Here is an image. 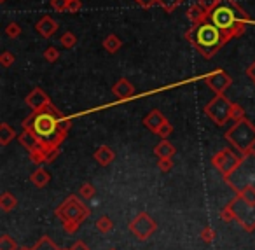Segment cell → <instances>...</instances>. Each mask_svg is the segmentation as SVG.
<instances>
[{
    "instance_id": "6da1fadb",
    "label": "cell",
    "mask_w": 255,
    "mask_h": 250,
    "mask_svg": "<svg viewBox=\"0 0 255 250\" xmlns=\"http://www.w3.org/2000/svg\"><path fill=\"white\" fill-rule=\"evenodd\" d=\"M70 128V117H67L61 110H58L53 103H49L40 110H35L32 116H28L23 121V130L35 135L37 140L42 144L46 151L60 149Z\"/></svg>"
},
{
    "instance_id": "7a4b0ae2",
    "label": "cell",
    "mask_w": 255,
    "mask_h": 250,
    "mask_svg": "<svg viewBox=\"0 0 255 250\" xmlns=\"http://www.w3.org/2000/svg\"><path fill=\"white\" fill-rule=\"evenodd\" d=\"M208 19L229 40L243 35L248 25V14L234 0H217L215 7L210 11Z\"/></svg>"
},
{
    "instance_id": "3957f363",
    "label": "cell",
    "mask_w": 255,
    "mask_h": 250,
    "mask_svg": "<svg viewBox=\"0 0 255 250\" xmlns=\"http://www.w3.org/2000/svg\"><path fill=\"white\" fill-rule=\"evenodd\" d=\"M185 39L191 42L192 47H196V51L201 53L203 58L210 60L215 56V53L224 47L229 39L213 25L210 19L199 23V25H192L191 28L185 32Z\"/></svg>"
},
{
    "instance_id": "277c9868",
    "label": "cell",
    "mask_w": 255,
    "mask_h": 250,
    "mask_svg": "<svg viewBox=\"0 0 255 250\" xmlns=\"http://www.w3.org/2000/svg\"><path fill=\"white\" fill-rule=\"evenodd\" d=\"M224 180L229 184L231 189L236 191V194L245 189H255V151L243 154L238 168Z\"/></svg>"
},
{
    "instance_id": "5b68a950",
    "label": "cell",
    "mask_w": 255,
    "mask_h": 250,
    "mask_svg": "<svg viewBox=\"0 0 255 250\" xmlns=\"http://www.w3.org/2000/svg\"><path fill=\"white\" fill-rule=\"evenodd\" d=\"M226 140L236 149L241 154L254 151L255 147V124L248 119H241L238 123H234V126H231L226 131Z\"/></svg>"
},
{
    "instance_id": "8992f818",
    "label": "cell",
    "mask_w": 255,
    "mask_h": 250,
    "mask_svg": "<svg viewBox=\"0 0 255 250\" xmlns=\"http://www.w3.org/2000/svg\"><path fill=\"white\" fill-rule=\"evenodd\" d=\"M54 214H56V217H60L63 222L74 221V222L82 224V222L91 215V210H89L77 196H68L67 200L54 210Z\"/></svg>"
},
{
    "instance_id": "52a82bcc",
    "label": "cell",
    "mask_w": 255,
    "mask_h": 250,
    "mask_svg": "<svg viewBox=\"0 0 255 250\" xmlns=\"http://www.w3.org/2000/svg\"><path fill=\"white\" fill-rule=\"evenodd\" d=\"M229 208L234 214V221L245 229V231H255V203L245 200L241 194L231 200Z\"/></svg>"
},
{
    "instance_id": "ba28073f",
    "label": "cell",
    "mask_w": 255,
    "mask_h": 250,
    "mask_svg": "<svg viewBox=\"0 0 255 250\" xmlns=\"http://www.w3.org/2000/svg\"><path fill=\"white\" fill-rule=\"evenodd\" d=\"M231 109H233V102L224 95H215L205 105V114L217 124V126H226V123L231 119Z\"/></svg>"
},
{
    "instance_id": "9c48e42d",
    "label": "cell",
    "mask_w": 255,
    "mask_h": 250,
    "mask_svg": "<svg viewBox=\"0 0 255 250\" xmlns=\"http://www.w3.org/2000/svg\"><path fill=\"white\" fill-rule=\"evenodd\" d=\"M241 158H243L241 152H236L233 149H222L217 154H213L212 165L219 170V173L224 179H227L238 168V165L241 163Z\"/></svg>"
},
{
    "instance_id": "30bf717a",
    "label": "cell",
    "mask_w": 255,
    "mask_h": 250,
    "mask_svg": "<svg viewBox=\"0 0 255 250\" xmlns=\"http://www.w3.org/2000/svg\"><path fill=\"white\" fill-rule=\"evenodd\" d=\"M157 229V224L147 212H140L131 222H129V231L138 240H149Z\"/></svg>"
},
{
    "instance_id": "8fae6325",
    "label": "cell",
    "mask_w": 255,
    "mask_h": 250,
    "mask_svg": "<svg viewBox=\"0 0 255 250\" xmlns=\"http://www.w3.org/2000/svg\"><path fill=\"white\" fill-rule=\"evenodd\" d=\"M203 81H205V84L208 86L215 95H224V93L231 88V84H233L231 75L227 74L226 70H222V68H217V70L206 74L205 77H203Z\"/></svg>"
},
{
    "instance_id": "7c38bea8",
    "label": "cell",
    "mask_w": 255,
    "mask_h": 250,
    "mask_svg": "<svg viewBox=\"0 0 255 250\" xmlns=\"http://www.w3.org/2000/svg\"><path fill=\"white\" fill-rule=\"evenodd\" d=\"M25 103L33 110V112H35V110H40L46 105H49L51 100H49V96H47L46 91H42L40 88H35V89H32V93L25 98Z\"/></svg>"
},
{
    "instance_id": "4fadbf2b",
    "label": "cell",
    "mask_w": 255,
    "mask_h": 250,
    "mask_svg": "<svg viewBox=\"0 0 255 250\" xmlns=\"http://www.w3.org/2000/svg\"><path fill=\"white\" fill-rule=\"evenodd\" d=\"M112 93L119 100H128L135 95V86L128 81V79H119V81L112 86Z\"/></svg>"
},
{
    "instance_id": "5bb4252c",
    "label": "cell",
    "mask_w": 255,
    "mask_h": 250,
    "mask_svg": "<svg viewBox=\"0 0 255 250\" xmlns=\"http://www.w3.org/2000/svg\"><path fill=\"white\" fill-rule=\"evenodd\" d=\"M164 121H166V117L163 116V112H159L157 109H154V110H150L145 117H143V126H145L149 131H152V133H157V130H159L161 124H163Z\"/></svg>"
},
{
    "instance_id": "9a60e30c",
    "label": "cell",
    "mask_w": 255,
    "mask_h": 250,
    "mask_svg": "<svg viewBox=\"0 0 255 250\" xmlns=\"http://www.w3.org/2000/svg\"><path fill=\"white\" fill-rule=\"evenodd\" d=\"M37 32L40 33L42 37H46V39H49V37H53L54 33H56L58 30V23L54 21L51 16H44L42 19H40L39 23H37Z\"/></svg>"
},
{
    "instance_id": "2e32d148",
    "label": "cell",
    "mask_w": 255,
    "mask_h": 250,
    "mask_svg": "<svg viewBox=\"0 0 255 250\" xmlns=\"http://www.w3.org/2000/svg\"><path fill=\"white\" fill-rule=\"evenodd\" d=\"M95 159H96V163H98V165L109 166L110 163L116 159V152H114L109 145H102V147H98L95 151Z\"/></svg>"
},
{
    "instance_id": "e0dca14e",
    "label": "cell",
    "mask_w": 255,
    "mask_h": 250,
    "mask_svg": "<svg viewBox=\"0 0 255 250\" xmlns=\"http://www.w3.org/2000/svg\"><path fill=\"white\" fill-rule=\"evenodd\" d=\"M18 140H19V144H21L28 152L37 151V149H42V144L37 140L35 135H32L30 131H26V130H23V133L18 137Z\"/></svg>"
},
{
    "instance_id": "ac0fdd59",
    "label": "cell",
    "mask_w": 255,
    "mask_h": 250,
    "mask_svg": "<svg viewBox=\"0 0 255 250\" xmlns=\"http://www.w3.org/2000/svg\"><path fill=\"white\" fill-rule=\"evenodd\" d=\"M187 18L192 25H199V23H203V21L208 19V12L203 11V9L199 7V4H192L187 11Z\"/></svg>"
},
{
    "instance_id": "d6986e66",
    "label": "cell",
    "mask_w": 255,
    "mask_h": 250,
    "mask_svg": "<svg viewBox=\"0 0 255 250\" xmlns=\"http://www.w3.org/2000/svg\"><path fill=\"white\" fill-rule=\"evenodd\" d=\"M175 152H177V151H175V147L168 140H161L159 144H157L156 147H154V154H156L159 159H163V158H173Z\"/></svg>"
},
{
    "instance_id": "ffe728a7",
    "label": "cell",
    "mask_w": 255,
    "mask_h": 250,
    "mask_svg": "<svg viewBox=\"0 0 255 250\" xmlns=\"http://www.w3.org/2000/svg\"><path fill=\"white\" fill-rule=\"evenodd\" d=\"M51 180V175L47 173V170L44 168H37L35 172L30 175V182H33V186L37 187H46Z\"/></svg>"
},
{
    "instance_id": "44dd1931",
    "label": "cell",
    "mask_w": 255,
    "mask_h": 250,
    "mask_svg": "<svg viewBox=\"0 0 255 250\" xmlns=\"http://www.w3.org/2000/svg\"><path fill=\"white\" fill-rule=\"evenodd\" d=\"M14 138H16V131L12 130L7 123L0 124V145H2V147L9 145L12 140H14Z\"/></svg>"
},
{
    "instance_id": "7402d4cb",
    "label": "cell",
    "mask_w": 255,
    "mask_h": 250,
    "mask_svg": "<svg viewBox=\"0 0 255 250\" xmlns=\"http://www.w3.org/2000/svg\"><path fill=\"white\" fill-rule=\"evenodd\" d=\"M16 207H18V200H16L14 194H11L9 191L2 193V196H0V208L4 212H12Z\"/></svg>"
},
{
    "instance_id": "603a6c76",
    "label": "cell",
    "mask_w": 255,
    "mask_h": 250,
    "mask_svg": "<svg viewBox=\"0 0 255 250\" xmlns=\"http://www.w3.org/2000/svg\"><path fill=\"white\" fill-rule=\"evenodd\" d=\"M121 46H123V42H121V39L117 35H114V33H110V35L105 37V40H103V47H105V51H109V53H117V51L121 49Z\"/></svg>"
},
{
    "instance_id": "cb8c5ba5",
    "label": "cell",
    "mask_w": 255,
    "mask_h": 250,
    "mask_svg": "<svg viewBox=\"0 0 255 250\" xmlns=\"http://www.w3.org/2000/svg\"><path fill=\"white\" fill-rule=\"evenodd\" d=\"M32 250H61L56 247V243L53 242V240L49 238V236L44 235L42 238L39 240V242L35 243V245L32 247Z\"/></svg>"
},
{
    "instance_id": "d4e9b609",
    "label": "cell",
    "mask_w": 255,
    "mask_h": 250,
    "mask_svg": "<svg viewBox=\"0 0 255 250\" xmlns=\"http://www.w3.org/2000/svg\"><path fill=\"white\" fill-rule=\"evenodd\" d=\"M95 228L98 229L100 233H109V231H112L114 222H112V219H110V217H107V215H102V217L96 221Z\"/></svg>"
},
{
    "instance_id": "484cf974",
    "label": "cell",
    "mask_w": 255,
    "mask_h": 250,
    "mask_svg": "<svg viewBox=\"0 0 255 250\" xmlns=\"http://www.w3.org/2000/svg\"><path fill=\"white\" fill-rule=\"evenodd\" d=\"M18 243L14 242V238H11L9 235L0 236V250H18Z\"/></svg>"
},
{
    "instance_id": "4316f807",
    "label": "cell",
    "mask_w": 255,
    "mask_h": 250,
    "mask_svg": "<svg viewBox=\"0 0 255 250\" xmlns=\"http://www.w3.org/2000/svg\"><path fill=\"white\" fill-rule=\"evenodd\" d=\"M95 193H96L95 186L89 182H84L81 187H79V196H82L84 200H91V198L95 196Z\"/></svg>"
},
{
    "instance_id": "83f0119b",
    "label": "cell",
    "mask_w": 255,
    "mask_h": 250,
    "mask_svg": "<svg viewBox=\"0 0 255 250\" xmlns=\"http://www.w3.org/2000/svg\"><path fill=\"white\" fill-rule=\"evenodd\" d=\"M182 2H185V0H157V4H159L161 7L168 12V14H170V12H173L175 9L182 4Z\"/></svg>"
},
{
    "instance_id": "f1b7e54d",
    "label": "cell",
    "mask_w": 255,
    "mask_h": 250,
    "mask_svg": "<svg viewBox=\"0 0 255 250\" xmlns=\"http://www.w3.org/2000/svg\"><path fill=\"white\" fill-rule=\"evenodd\" d=\"M60 42H61V46H63L65 49H72V47L77 44V37H75L72 32H65L63 35H61Z\"/></svg>"
},
{
    "instance_id": "f546056e",
    "label": "cell",
    "mask_w": 255,
    "mask_h": 250,
    "mask_svg": "<svg viewBox=\"0 0 255 250\" xmlns=\"http://www.w3.org/2000/svg\"><path fill=\"white\" fill-rule=\"evenodd\" d=\"M199 238H201L205 243H212L213 240L217 238V233H215V229H213V228H210V226H206V228H203V231H201V235H199Z\"/></svg>"
},
{
    "instance_id": "4dcf8cb0",
    "label": "cell",
    "mask_w": 255,
    "mask_h": 250,
    "mask_svg": "<svg viewBox=\"0 0 255 250\" xmlns=\"http://www.w3.org/2000/svg\"><path fill=\"white\" fill-rule=\"evenodd\" d=\"M231 119H233L234 123L245 119V109L243 107L238 105V103H233V109H231Z\"/></svg>"
},
{
    "instance_id": "1f68e13d",
    "label": "cell",
    "mask_w": 255,
    "mask_h": 250,
    "mask_svg": "<svg viewBox=\"0 0 255 250\" xmlns=\"http://www.w3.org/2000/svg\"><path fill=\"white\" fill-rule=\"evenodd\" d=\"M14 61H16V56L11 53V51H4V53L0 54V65H2V67L9 68Z\"/></svg>"
},
{
    "instance_id": "d6a6232c",
    "label": "cell",
    "mask_w": 255,
    "mask_h": 250,
    "mask_svg": "<svg viewBox=\"0 0 255 250\" xmlns=\"http://www.w3.org/2000/svg\"><path fill=\"white\" fill-rule=\"evenodd\" d=\"M5 33H7L11 39H16V37L21 35V26L18 23H9L7 28H5Z\"/></svg>"
},
{
    "instance_id": "836d02e7",
    "label": "cell",
    "mask_w": 255,
    "mask_h": 250,
    "mask_svg": "<svg viewBox=\"0 0 255 250\" xmlns=\"http://www.w3.org/2000/svg\"><path fill=\"white\" fill-rule=\"evenodd\" d=\"M44 58H46V61H49V63H54V61L60 58V51H58L56 47H47V49L44 51Z\"/></svg>"
},
{
    "instance_id": "e575fe53",
    "label": "cell",
    "mask_w": 255,
    "mask_h": 250,
    "mask_svg": "<svg viewBox=\"0 0 255 250\" xmlns=\"http://www.w3.org/2000/svg\"><path fill=\"white\" fill-rule=\"evenodd\" d=\"M171 133H173V126H171V124L168 123V121H164V123L161 124L159 130H157V133H156V135H159L161 138H168Z\"/></svg>"
},
{
    "instance_id": "d590c367",
    "label": "cell",
    "mask_w": 255,
    "mask_h": 250,
    "mask_svg": "<svg viewBox=\"0 0 255 250\" xmlns=\"http://www.w3.org/2000/svg\"><path fill=\"white\" fill-rule=\"evenodd\" d=\"M51 7L58 12L68 11V0H51Z\"/></svg>"
},
{
    "instance_id": "8d00e7d4",
    "label": "cell",
    "mask_w": 255,
    "mask_h": 250,
    "mask_svg": "<svg viewBox=\"0 0 255 250\" xmlns=\"http://www.w3.org/2000/svg\"><path fill=\"white\" fill-rule=\"evenodd\" d=\"M157 168L161 170V172H170L171 168H173V161H171V158H163L157 161Z\"/></svg>"
},
{
    "instance_id": "74e56055",
    "label": "cell",
    "mask_w": 255,
    "mask_h": 250,
    "mask_svg": "<svg viewBox=\"0 0 255 250\" xmlns=\"http://www.w3.org/2000/svg\"><path fill=\"white\" fill-rule=\"evenodd\" d=\"M220 219H222L224 222H234V214H233V210L229 208V205L220 210Z\"/></svg>"
},
{
    "instance_id": "f35d334b",
    "label": "cell",
    "mask_w": 255,
    "mask_h": 250,
    "mask_svg": "<svg viewBox=\"0 0 255 250\" xmlns=\"http://www.w3.org/2000/svg\"><path fill=\"white\" fill-rule=\"evenodd\" d=\"M198 4H199V7H201L203 11H206L210 14V11L215 7L217 0H198Z\"/></svg>"
},
{
    "instance_id": "ab89813d",
    "label": "cell",
    "mask_w": 255,
    "mask_h": 250,
    "mask_svg": "<svg viewBox=\"0 0 255 250\" xmlns=\"http://www.w3.org/2000/svg\"><path fill=\"white\" fill-rule=\"evenodd\" d=\"M82 9V4L81 0H68V11L70 14H75V12H79Z\"/></svg>"
},
{
    "instance_id": "60d3db41",
    "label": "cell",
    "mask_w": 255,
    "mask_h": 250,
    "mask_svg": "<svg viewBox=\"0 0 255 250\" xmlns=\"http://www.w3.org/2000/svg\"><path fill=\"white\" fill-rule=\"evenodd\" d=\"M81 228V224L79 222H74V221H70V222H63V229L67 233H70V235H74L77 229Z\"/></svg>"
},
{
    "instance_id": "b9f144b4",
    "label": "cell",
    "mask_w": 255,
    "mask_h": 250,
    "mask_svg": "<svg viewBox=\"0 0 255 250\" xmlns=\"http://www.w3.org/2000/svg\"><path fill=\"white\" fill-rule=\"evenodd\" d=\"M60 156V149H49L46 154V163H53Z\"/></svg>"
},
{
    "instance_id": "7bdbcfd3",
    "label": "cell",
    "mask_w": 255,
    "mask_h": 250,
    "mask_svg": "<svg viewBox=\"0 0 255 250\" xmlns=\"http://www.w3.org/2000/svg\"><path fill=\"white\" fill-rule=\"evenodd\" d=\"M135 2L143 9H150L154 4H157V0H135Z\"/></svg>"
},
{
    "instance_id": "ee69618b",
    "label": "cell",
    "mask_w": 255,
    "mask_h": 250,
    "mask_svg": "<svg viewBox=\"0 0 255 250\" xmlns=\"http://www.w3.org/2000/svg\"><path fill=\"white\" fill-rule=\"evenodd\" d=\"M70 250H89V249H88V245H86L84 242H75L74 245H72Z\"/></svg>"
},
{
    "instance_id": "f6af8a7d",
    "label": "cell",
    "mask_w": 255,
    "mask_h": 250,
    "mask_svg": "<svg viewBox=\"0 0 255 250\" xmlns=\"http://www.w3.org/2000/svg\"><path fill=\"white\" fill-rule=\"evenodd\" d=\"M247 75H248V77L252 79V81L255 82V61H254V63H252V65H250V67L247 68Z\"/></svg>"
},
{
    "instance_id": "bcb514c9",
    "label": "cell",
    "mask_w": 255,
    "mask_h": 250,
    "mask_svg": "<svg viewBox=\"0 0 255 250\" xmlns=\"http://www.w3.org/2000/svg\"><path fill=\"white\" fill-rule=\"evenodd\" d=\"M18 250H32V249H26V247H19Z\"/></svg>"
},
{
    "instance_id": "7dc6e473",
    "label": "cell",
    "mask_w": 255,
    "mask_h": 250,
    "mask_svg": "<svg viewBox=\"0 0 255 250\" xmlns=\"http://www.w3.org/2000/svg\"><path fill=\"white\" fill-rule=\"evenodd\" d=\"M0 2H5V0H0Z\"/></svg>"
},
{
    "instance_id": "c3c4849f",
    "label": "cell",
    "mask_w": 255,
    "mask_h": 250,
    "mask_svg": "<svg viewBox=\"0 0 255 250\" xmlns=\"http://www.w3.org/2000/svg\"><path fill=\"white\" fill-rule=\"evenodd\" d=\"M61 250H68V249H61Z\"/></svg>"
},
{
    "instance_id": "681fc988",
    "label": "cell",
    "mask_w": 255,
    "mask_h": 250,
    "mask_svg": "<svg viewBox=\"0 0 255 250\" xmlns=\"http://www.w3.org/2000/svg\"><path fill=\"white\" fill-rule=\"evenodd\" d=\"M110 250H116V249H110Z\"/></svg>"
}]
</instances>
